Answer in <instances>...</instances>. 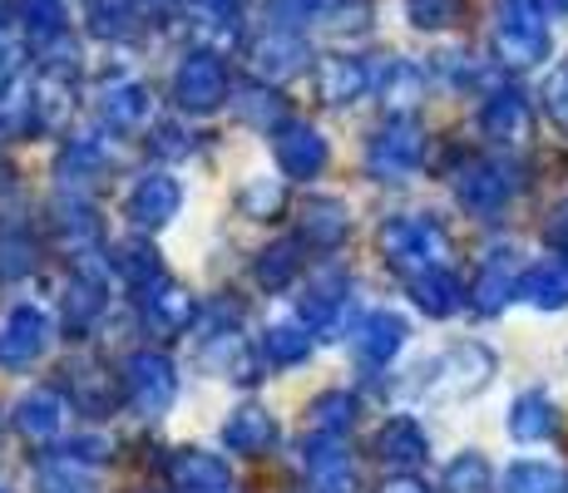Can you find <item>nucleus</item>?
I'll use <instances>...</instances> for the list:
<instances>
[{"label": "nucleus", "mask_w": 568, "mask_h": 493, "mask_svg": "<svg viewBox=\"0 0 568 493\" xmlns=\"http://www.w3.org/2000/svg\"><path fill=\"white\" fill-rule=\"evenodd\" d=\"M0 493H10V489H6V484H0Z\"/></svg>", "instance_id": "obj_40"}, {"label": "nucleus", "mask_w": 568, "mask_h": 493, "mask_svg": "<svg viewBox=\"0 0 568 493\" xmlns=\"http://www.w3.org/2000/svg\"><path fill=\"white\" fill-rule=\"evenodd\" d=\"M179 94H183V104L207 109L217 99V70H213V64H189V70H183V80H179Z\"/></svg>", "instance_id": "obj_34"}, {"label": "nucleus", "mask_w": 568, "mask_h": 493, "mask_svg": "<svg viewBox=\"0 0 568 493\" xmlns=\"http://www.w3.org/2000/svg\"><path fill=\"white\" fill-rule=\"evenodd\" d=\"M544 109L568 129V64H559V70L549 74V84H544Z\"/></svg>", "instance_id": "obj_35"}, {"label": "nucleus", "mask_w": 568, "mask_h": 493, "mask_svg": "<svg viewBox=\"0 0 568 493\" xmlns=\"http://www.w3.org/2000/svg\"><path fill=\"white\" fill-rule=\"evenodd\" d=\"M406 287H410V296H415V306H420L425 316H435V321L455 316V311H460V306L469 301V291L460 287V277H455L450 267L425 271V277H410Z\"/></svg>", "instance_id": "obj_23"}, {"label": "nucleus", "mask_w": 568, "mask_h": 493, "mask_svg": "<svg viewBox=\"0 0 568 493\" xmlns=\"http://www.w3.org/2000/svg\"><path fill=\"white\" fill-rule=\"evenodd\" d=\"M104 281L94 277H80V271H70V281H64V326H70L74 336L90 331V321L104 311Z\"/></svg>", "instance_id": "obj_30"}, {"label": "nucleus", "mask_w": 568, "mask_h": 493, "mask_svg": "<svg viewBox=\"0 0 568 493\" xmlns=\"http://www.w3.org/2000/svg\"><path fill=\"white\" fill-rule=\"evenodd\" d=\"M217 493H237V489H217Z\"/></svg>", "instance_id": "obj_39"}, {"label": "nucleus", "mask_w": 568, "mask_h": 493, "mask_svg": "<svg viewBox=\"0 0 568 493\" xmlns=\"http://www.w3.org/2000/svg\"><path fill=\"white\" fill-rule=\"evenodd\" d=\"M169 484H173V493H217V489H233V474H227V464L217 454H207V449H173Z\"/></svg>", "instance_id": "obj_16"}, {"label": "nucleus", "mask_w": 568, "mask_h": 493, "mask_svg": "<svg viewBox=\"0 0 568 493\" xmlns=\"http://www.w3.org/2000/svg\"><path fill=\"white\" fill-rule=\"evenodd\" d=\"M352 301V277L342 267H322L307 277V291L297 301V321H307L312 331H326V326L342 316V306Z\"/></svg>", "instance_id": "obj_14"}, {"label": "nucleus", "mask_w": 568, "mask_h": 493, "mask_svg": "<svg viewBox=\"0 0 568 493\" xmlns=\"http://www.w3.org/2000/svg\"><path fill=\"white\" fill-rule=\"evenodd\" d=\"M302 469H307V493H356V464L346 440L307 434L302 440Z\"/></svg>", "instance_id": "obj_7"}, {"label": "nucleus", "mask_w": 568, "mask_h": 493, "mask_svg": "<svg viewBox=\"0 0 568 493\" xmlns=\"http://www.w3.org/2000/svg\"><path fill=\"white\" fill-rule=\"evenodd\" d=\"M376 459L390 474H415V469L430 459V434L420 430L415 414H390L376 430Z\"/></svg>", "instance_id": "obj_9"}, {"label": "nucleus", "mask_w": 568, "mask_h": 493, "mask_svg": "<svg viewBox=\"0 0 568 493\" xmlns=\"http://www.w3.org/2000/svg\"><path fill=\"white\" fill-rule=\"evenodd\" d=\"M544 243H549L554 251H559V257H568V203H564L559 213L549 217V223H544Z\"/></svg>", "instance_id": "obj_37"}, {"label": "nucleus", "mask_w": 568, "mask_h": 493, "mask_svg": "<svg viewBox=\"0 0 568 493\" xmlns=\"http://www.w3.org/2000/svg\"><path fill=\"white\" fill-rule=\"evenodd\" d=\"M515 193H519L515 168H509V163H495V158L469 163L460 178H455V197H460L469 213H479V217L505 213V203H509Z\"/></svg>", "instance_id": "obj_6"}, {"label": "nucleus", "mask_w": 568, "mask_h": 493, "mask_svg": "<svg viewBox=\"0 0 568 493\" xmlns=\"http://www.w3.org/2000/svg\"><path fill=\"white\" fill-rule=\"evenodd\" d=\"M519 261L515 251H489L485 261H479L475 281H469V306H475L479 316H499L509 301L519 296Z\"/></svg>", "instance_id": "obj_11"}, {"label": "nucleus", "mask_w": 568, "mask_h": 493, "mask_svg": "<svg viewBox=\"0 0 568 493\" xmlns=\"http://www.w3.org/2000/svg\"><path fill=\"white\" fill-rule=\"evenodd\" d=\"M420 153H425L420 129L415 124H390V129H381L376 144H371L366 168H371V178H381V183H400V178H410V173L420 168Z\"/></svg>", "instance_id": "obj_8"}, {"label": "nucleus", "mask_w": 568, "mask_h": 493, "mask_svg": "<svg viewBox=\"0 0 568 493\" xmlns=\"http://www.w3.org/2000/svg\"><path fill=\"white\" fill-rule=\"evenodd\" d=\"M139 493H149V489H139Z\"/></svg>", "instance_id": "obj_41"}, {"label": "nucleus", "mask_w": 568, "mask_h": 493, "mask_svg": "<svg viewBox=\"0 0 568 493\" xmlns=\"http://www.w3.org/2000/svg\"><path fill=\"white\" fill-rule=\"evenodd\" d=\"M139 311H144L149 331H159V336H183L193 321H199L193 291L173 287V281H154V287L139 291Z\"/></svg>", "instance_id": "obj_13"}, {"label": "nucleus", "mask_w": 568, "mask_h": 493, "mask_svg": "<svg viewBox=\"0 0 568 493\" xmlns=\"http://www.w3.org/2000/svg\"><path fill=\"white\" fill-rule=\"evenodd\" d=\"M277 207H282V193L272 188L267 178H257L253 188L243 193V213H253V217H272V213H277Z\"/></svg>", "instance_id": "obj_36"}, {"label": "nucleus", "mask_w": 568, "mask_h": 493, "mask_svg": "<svg viewBox=\"0 0 568 493\" xmlns=\"http://www.w3.org/2000/svg\"><path fill=\"white\" fill-rule=\"evenodd\" d=\"M381 493H435V489L420 474H386L381 479Z\"/></svg>", "instance_id": "obj_38"}, {"label": "nucleus", "mask_w": 568, "mask_h": 493, "mask_svg": "<svg viewBox=\"0 0 568 493\" xmlns=\"http://www.w3.org/2000/svg\"><path fill=\"white\" fill-rule=\"evenodd\" d=\"M119 380H124V400L139 420H163L173 410V400H179V370H173V360L163 350L149 346L134 350L124 360V370H119Z\"/></svg>", "instance_id": "obj_2"}, {"label": "nucleus", "mask_w": 568, "mask_h": 493, "mask_svg": "<svg viewBox=\"0 0 568 493\" xmlns=\"http://www.w3.org/2000/svg\"><path fill=\"white\" fill-rule=\"evenodd\" d=\"M499 489L505 493H568V474L559 464H544V459H519V464L505 469Z\"/></svg>", "instance_id": "obj_31"}, {"label": "nucleus", "mask_w": 568, "mask_h": 493, "mask_svg": "<svg viewBox=\"0 0 568 493\" xmlns=\"http://www.w3.org/2000/svg\"><path fill=\"white\" fill-rule=\"evenodd\" d=\"M277 168L287 173V178H316V173L326 168V144L307 124H287L277 134Z\"/></svg>", "instance_id": "obj_20"}, {"label": "nucleus", "mask_w": 568, "mask_h": 493, "mask_svg": "<svg viewBox=\"0 0 568 493\" xmlns=\"http://www.w3.org/2000/svg\"><path fill=\"white\" fill-rule=\"evenodd\" d=\"M199 360L213 376L233 380V386H257L262 380V350H253L237 336V326H207L203 331V346H199Z\"/></svg>", "instance_id": "obj_5"}, {"label": "nucleus", "mask_w": 568, "mask_h": 493, "mask_svg": "<svg viewBox=\"0 0 568 493\" xmlns=\"http://www.w3.org/2000/svg\"><path fill=\"white\" fill-rule=\"evenodd\" d=\"M381 257L400 271V277H425V271L450 267V237L435 217L406 213V217H386L381 223Z\"/></svg>", "instance_id": "obj_1"}, {"label": "nucleus", "mask_w": 568, "mask_h": 493, "mask_svg": "<svg viewBox=\"0 0 568 493\" xmlns=\"http://www.w3.org/2000/svg\"><path fill=\"white\" fill-rule=\"evenodd\" d=\"M406 341H410V326L400 321L396 311H371L352 331V350L366 360V366H390V360L406 350Z\"/></svg>", "instance_id": "obj_15"}, {"label": "nucleus", "mask_w": 568, "mask_h": 493, "mask_svg": "<svg viewBox=\"0 0 568 493\" xmlns=\"http://www.w3.org/2000/svg\"><path fill=\"white\" fill-rule=\"evenodd\" d=\"M179 203H183V193L169 173H144V178L134 183V193H129L124 213L139 233H159V227H169L173 217H179Z\"/></svg>", "instance_id": "obj_10"}, {"label": "nucleus", "mask_w": 568, "mask_h": 493, "mask_svg": "<svg viewBox=\"0 0 568 493\" xmlns=\"http://www.w3.org/2000/svg\"><path fill=\"white\" fill-rule=\"evenodd\" d=\"M415 390L430 394V400H460V394H475L489 386V376H495V356H489L485 346H455L445 350V356H435L430 366L415 370Z\"/></svg>", "instance_id": "obj_3"}, {"label": "nucleus", "mask_w": 568, "mask_h": 493, "mask_svg": "<svg viewBox=\"0 0 568 493\" xmlns=\"http://www.w3.org/2000/svg\"><path fill=\"white\" fill-rule=\"evenodd\" d=\"M50 346V316L36 301H16L0 316V366L20 370L30 360H40V350Z\"/></svg>", "instance_id": "obj_4"}, {"label": "nucleus", "mask_w": 568, "mask_h": 493, "mask_svg": "<svg viewBox=\"0 0 568 493\" xmlns=\"http://www.w3.org/2000/svg\"><path fill=\"white\" fill-rule=\"evenodd\" d=\"M479 124H485V134L495 144H524L529 138V104L519 94H495L485 104V114H479Z\"/></svg>", "instance_id": "obj_27"}, {"label": "nucleus", "mask_w": 568, "mask_h": 493, "mask_svg": "<svg viewBox=\"0 0 568 493\" xmlns=\"http://www.w3.org/2000/svg\"><path fill=\"white\" fill-rule=\"evenodd\" d=\"M302 277V243H272L262 257L253 261V281L262 291H287Z\"/></svg>", "instance_id": "obj_29"}, {"label": "nucleus", "mask_w": 568, "mask_h": 493, "mask_svg": "<svg viewBox=\"0 0 568 493\" xmlns=\"http://www.w3.org/2000/svg\"><path fill=\"white\" fill-rule=\"evenodd\" d=\"M272 444H277V420H272L262 404H237V410L227 414V424H223V449L227 454L257 459V454H267Z\"/></svg>", "instance_id": "obj_17"}, {"label": "nucleus", "mask_w": 568, "mask_h": 493, "mask_svg": "<svg viewBox=\"0 0 568 493\" xmlns=\"http://www.w3.org/2000/svg\"><path fill=\"white\" fill-rule=\"evenodd\" d=\"M36 489L40 493H100V489H94V469L80 464V459H70V454L45 459V464H40Z\"/></svg>", "instance_id": "obj_33"}, {"label": "nucleus", "mask_w": 568, "mask_h": 493, "mask_svg": "<svg viewBox=\"0 0 568 493\" xmlns=\"http://www.w3.org/2000/svg\"><path fill=\"white\" fill-rule=\"evenodd\" d=\"M346 233H352V217H346V207L336 203V197H307L302 203V243L307 247H342Z\"/></svg>", "instance_id": "obj_21"}, {"label": "nucleus", "mask_w": 568, "mask_h": 493, "mask_svg": "<svg viewBox=\"0 0 568 493\" xmlns=\"http://www.w3.org/2000/svg\"><path fill=\"white\" fill-rule=\"evenodd\" d=\"M519 301H529L534 311H564L568 306V257H544V261H534V267H524Z\"/></svg>", "instance_id": "obj_18"}, {"label": "nucleus", "mask_w": 568, "mask_h": 493, "mask_svg": "<svg viewBox=\"0 0 568 493\" xmlns=\"http://www.w3.org/2000/svg\"><path fill=\"white\" fill-rule=\"evenodd\" d=\"M257 350H262V360L267 366H302V360L312 356V326L307 321H277V326H267L262 331V341H257Z\"/></svg>", "instance_id": "obj_25"}, {"label": "nucleus", "mask_w": 568, "mask_h": 493, "mask_svg": "<svg viewBox=\"0 0 568 493\" xmlns=\"http://www.w3.org/2000/svg\"><path fill=\"white\" fill-rule=\"evenodd\" d=\"M64 414H70V404H64V394L54 390H26L16 400V410H10V424H16L20 440L30 444H54L64 434Z\"/></svg>", "instance_id": "obj_12"}, {"label": "nucleus", "mask_w": 568, "mask_h": 493, "mask_svg": "<svg viewBox=\"0 0 568 493\" xmlns=\"http://www.w3.org/2000/svg\"><path fill=\"white\" fill-rule=\"evenodd\" d=\"M499 54H505L509 64H539L544 54H549V35H544L539 16L534 10H515V16L499 20Z\"/></svg>", "instance_id": "obj_19"}, {"label": "nucleus", "mask_w": 568, "mask_h": 493, "mask_svg": "<svg viewBox=\"0 0 568 493\" xmlns=\"http://www.w3.org/2000/svg\"><path fill=\"white\" fill-rule=\"evenodd\" d=\"M440 489H445V493H495V469H489L485 454L465 449V454H455L450 464H445Z\"/></svg>", "instance_id": "obj_32"}, {"label": "nucleus", "mask_w": 568, "mask_h": 493, "mask_svg": "<svg viewBox=\"0 0 568 493\" xmlns=\"http://www.w3.org/2000/svg\"><path fill=\"white\" fill-rule=\"evenodd\" d=\"M356 424V394L346 390H322L316 400L307 404V430L312 434H326V440H346Z\"/></svg>", "instance_id": "obj_26"}, {"label": "nucleus", "mask_w": 568, "mask_h": 493, "mask_svg": "<svg viewBox=\"0 0 568 493\" xmlns=\"http://www.w3.org/2000/svg\"><path fill=\"white\" fill-rule=\"evenodd\" d=\"M70 404L84 414H104L114 404V386H109V370H100L94 360H74L70 370Z\"/></svg>", "instance_id": "obj_28"}, {"label": "nucleus", "mask_w": 568, "mask_h": 493, "mask_svg": "<svg viewBox=\"0 0 568 493\" xmlns=\"http://www.w3.org/2000/svg\"><path fill=\"white\" fill-rule=\"evenodd\" d=\"M559 430V410H554V400L544 390H524L515 404H509V434H515L519 444H539L549 440V434Z\"/></svg>", "instance_id": "obj_24"}, {"label": "nucleus", "mask_w": 568, "mask_h": 493, "mask_svg": "<svg viewBox=\"0 0 568 493\" xmlns=\"http://www.w3.org/2000/svg\"><path fill=\"white\" fill-rule=\"evenodd\" d=\"M109 267H114L119 281H129L134 291L154 287V281H163V261L149 237H124V243L109 247Z\"/></svg>", "instance_id": "obj_22"}]
</instances>
